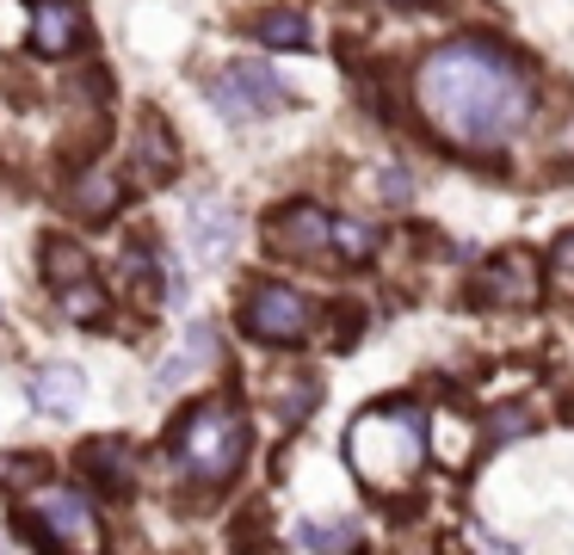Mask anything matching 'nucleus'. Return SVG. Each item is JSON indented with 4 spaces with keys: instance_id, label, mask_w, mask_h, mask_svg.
Instances as JSON below:
<instances>
[{
    "instance_id": "obj_1",
    "label": "nucleus",
    "mask_w": 574,
    "mask_h": 555,
    "mask_svg": "<svg viewBox=\"0 0 574 555\" xmlns=\"http://www.w3.org/2000/svg\"><path fill=\"white\" fill-rule=\"evenodd\" d=\"M414 99H421V117L433 124V136H445L463 154H495L532 117L525 68L488 38L439 43L414 75Z\"/></svg>"
},
{
    "instance_id": "obj_2",
    "label": "nucleus",
    "mask_w": 574,
    "mask_h": 555,
    "mask_svg": "<svg viewBox=\"0 0 574 555\" xmlns=\"http://www.w3.org/2000/svg\"><path fill=\"white\" fill-rule=\"evenodd\" d=\"M426 457H433V444H426V407L421 402H377L346 426V463L383 500L414 494Z\"/></svg>"
},
{
    "instance_id": "obj_3",
    "label": "nucleus",
    "mask_w": 574,
    "mask_h": 555,
    "mask_svg": "<svg viewBox=\"0 0 574 555\" xmlns=\"http://www.w3.org/2000/svg\"><path fill=\"white\" fill-rule=\"evenodd\" d=\"M248 414L229 402V395H211V402H198L179 420L173 432V463H179V476L191 488H229L241 476V463H248Z\"/></svg>"
},
{
    "instance_id": "obj_4",
    "label": "nucleus",
    "mask_w": 574,
    "mask_h": 555,
    "mask_svg": "<svg viewBox=\"0 0 574 555\" xmlns=\"http://www.w3.org/2000/svg\"><path fill=\"white\" fill-rule=\"evenodd\" d=\"M32 531H43V550L57 543L62 555H99V513L87 488H32Z\"/></svg>"
},
{
    "instance_id": "obj_5",
    "label": "nucleus",
    "mask_w": 574,
    "mask_h": 555,
    "mask_svg": "<svg viewBox=\"0 0 574 555\" xmlns=\"http://www.w3.org/2000/svg\"><path fill=\"white\" fill-rule=\"evenodd\" d=\"M211 105L229 117V124H260V117L290 105V87L272 75V62L248 56V62H229V68L211 80Z\"/></svg>"
},
{
    "instance_id": "obj_6",
    "label": "nucleus",
    "mask_w": 574,
    "mask_h": 555,
    "mask_svg": "<svg viewBox=\"0 0 574 555\" xmlns=\"http://www.w3.org/2000/svg\"><path fill=\"white\" fill-rule=\"evenodd\" d=\"M537 297H544V266L525 248L482 260L476 278H470V303H482V308H532Z\"/></svg>"
},
{
    "instance_id": "obj_7",
    "label": "nucleus",
    "mask_w": 574,
    "mask_h": 555,
    "mask_svg": "<svg viewBox=\"0 0 574 555\" xmlns=\"http://www.w3.org/2000/svg\"><path fill=\"white\" fill-rule=\"evenodd\" d=\"M241 327L266 345H290L309 333V297L290 285H253L241 303Z\"/></svg>"
},
{
    "instance_id": "obj_8",
    "label": "nucleus",
    "mask_w": 574,
    "mask_h": 555,
    "mask_svg": "<svg viewBox=\"0 0 574 555\" xmlns=\"http://www.w3.org/2000/svg\"><path fill=\"white\" fill-rule=\"evenodd\" d=\"M266 241H272V253H285V260H315V253L334 248V216H327L322 204L297 198V204L266 216Z\"/></svg>"
},
{
    "instance_id": "obj_9",
    "label": "nucleus",
    "mask_w": 574,
    "mask_h": 555,
    "mask_svg": "<svg viewBox=\"0 0 574 555\" xmlns=\"http://www.w3.org/2000/svg\"><path fill=\"white\" fill-rule=\"evenodd\" d=\"M186 235H191V253H198L204 266H223L229 248H235V235H241V216H235V204H223V198H191Z\"/></svg>"
},
{
    "instance_id": "obj_10",
    "label": "nucleus",
    "mask_w": 574,
    "mask_h": 555,
    "mask_svg": "<svg viewBox=\"0 0 574 555\" xmlns=\"http://www.w3.org/2000/svg\"><path fill=\"white\" fill-rule=\"evenodd\" d=\"M211 364H216V327L211 321H191L186 333H179V345L154 364V395L191 383V377H198V370H211Z\"/></svg>"
},
{
    "instance_id": "obj_11",
    "label": "nucleus",
    "mask_w": 574,
    "mask_h": 555,
    "mask_svg": "<svg viewBox=\"0 0 574 555\" xmlns=\"http://www.w3.org/2000/svg\"><path fill=\"white\" fill-rule=\"evenodd\" d=\"M130 161H136V179H142V186H167L173 173H179V149H173V130H167V117H161V112L136 117Z\"/></svg>"
},
{
    "instance_id": "obj_12",
    "label": "nucleus",
    "mask_w": 574,
    "mask_h": 555,
    "mask_svg": "<svg viewBox=\"0 0 574 555\" xmlns=\"http://www.w3.org/2000/svg\"><path fill=\"white\" fill-rule=\"evenodd\" d=\"M426 444H433V457L445 469H470V457H476V426L463 420V407H433L426 414Z\"/></svg>"
},
{
    "instance_id": "obj_13",
    "label": "nucleus",
    "mask_w": 574,
    "mask_h": 555,
    "mask_svg": "<svg viewBox=\"0 0 574 555\" xmlns=\"http://www.w3.org/2000/svg\"><path fill=\"white\" fill-rule=\"evenodd\" d=\"M80 395H87L80 364H50V370H38V377H32V402H38V414H57V420H68V414L80 407Z\"/></svg>"
},
{
    "instance_id": "obj_14",
    "label": "nucleus",
    "mask_w": 574,
    "mask_h": 555,
    "mask_svg": "<svg viewBox=\"0 0 574 555\" xmlns=\"http://www.w3.org/2000/svg\"><path fill=\"white\" fill-rule=\"evenodd\" d=\"M117 198H124V186H117L112 167H87L68 186V211L87 216V223H105V216H117Z\"/></svg>"
},
{
    "instance_id": "obj_15",
    "label": "nucleus",
    "mask_w": 574,
    "mask_h": 555,
    "mask_svg": "<svg viewBox=\"0 0 574 555\" xmlns=\"http://www.w3.org/2000/svg\"><path fill=\"white\" fill-rule=\"evenodd\" d=\"M32 38H38V50H50V56H68L80 43V7L75 0H43L38 13H32Z\"/></svg>"
},
{
    "instance_id": "obj_16",
    "label": "nucleus",
    "mask_w": 574,
    "mask_h": 555,
    "mask_svg": "<svg viewBox=\"0 0 574 555\" xmlns=\"http://www.w3.org/2000/svg\"><path fill=\"white\" fill-rule=\"evenodd\" d=\"M80 469H87V476H93L99 488H112V494H130L136 463H130V444H124V439H99V444H87Z\"/></svg>"
},
{
    "instance_id": "obj_17",
    "label": "nucleus",
    "mask_w": 574,
    "mask_h": 555,
    "mask_svg": "<svg viewBox=\"0 0 574 555\" xmlns=\"http://www.w3.org/2000/svg\"><path fill=\"white\" fill-rule=\"evenodd\" d=\"M253 38L266 43V50H303L309 43V20L297 13V7H272V13L253 20Z\"/></svg>"
},
{
    "instance_id": "obj_18",
    "label": "nucleus",
    "mask_w": 574,
    "mask_h": 555,
    "mask_svg": "<svg viewBox=\"0 0 574 555\" xmlns=\"http://www.w3.org/2000/svg\"><path fill=\"white\" fill-rule=\"evenodd\" d=\"M334 253H340L346 266L377 260V229H371V223H359V216H334Z\"/></svg>"
},
{
    "instance_id": "obj_19",
    "label": "nucleus",
    "mask_w": 574,
    "mask_h": 555,
    "mask_svg": "<svg viewBox=\"0 0 574 555\" xmlns=\"http://www.w3.org/2000/svg\"><path fill=\"white\" fill-rule=\"evenodd\" d=\"M43 278L50 285H80V278H93V266H87V253L75 248V241H43Z\"/></svg>"
},
{
    "instance_id": "obj_20",
    "label": "nucleus",
    "mask_w": 574,
    "mask_h": 555,
    "mask_svg": "<svg viewBox=\"0 0 574 555\" xmlns=\"http://www.w3.org/2000/svg\"><path fill=\"white\" fill-rule=\"evenodd\" d=\"M297 543H303L309 555H334V550H346V543H352V525H346V518H334V525L303 518V525H297Z\"/></svg>"
},
{
    "instance_id": "obj_21",
    "label": "nucleus",
    "mask_w": 574,
    "mask_h": 555,
    "mask_svg": "<svg viewBox=\"0 0 574 555\" xmlns=\"http://www.w3.org/2000/svg\"><path fill=\"white\" fill-rule=\"evenodd\" d=\"M124 285L136 290V303H161V266H154V253L136 248L130 260H124Z\"/></svg>"
},
{
    "instance_id": "obj_22",
    "label": "nucleus",
    "mask_w": 574,
    "mask_h": 555,
    "mask_svg": "<svg viewBox=\"0 0 574 555\" xmlns=\"http://www.w3.org/2000/svg\"><path fill=\"white\" fill-rule=\"evenodd\" d=\"M62 315H68V321H99V315H105V297H99L93 278H80V285L62 290Z\"/></svg>"
},
{
    "instance_id": "obj_23",
    "label": "nucleus",
    "mask_w": 574,
    "mask_h": 555,
    "mask_svg": "<svg viewBox=\"0 0 574 555\" xmlns=\"http://www.w3.org/2000/svg\"><path fill=\"white\" fill-rule=\"evenodd\" d=\"M315 395H322V389L309 383V377H297V383H285V389H278V414H285V420L297 426V420L309 414V407H315Z\"/></svg>"
},
{
    "instance_id": "obj_24",
    "label": "nucleus",
    "mask_w": 574,
    "mask_h": 555,
    "mask_svg": "<svg viewBox=\"0 0 574 555\" xmlns=\"http://www.w3.org/2000/svg\"><path fill=\"white\" fill-rule=\"evenodd\" d=\"M532 432V414L525 407H495L488 414V439H525Z\"/></svg>"
},
{
    "instance_id": "obj_25",
    "label": "nucleus",
    "mask_w": 574,
    "mask_h": 555,
    "mask_svg": "<svg viewBox=\"0 0 574 555\" xmlns=\"http://www.w3.org/2000/svg\"><path fill=\"white\" fill-rule=\"evenodd\" d=\"M550 278L562 290H574V235H562V241H556V253H550Z\"/></svg>"
},
{
    "instance_id": "obj_26",
    "label": "nucleus",
    "mask_w": 574,
    "mask_h": 555,
    "mask_svg": "<svg viewBox=\"0 0 574 555\" xmlns=\"http://www.w3.org/2000/svg\"><path fill=\"white\" fill-rule=\"evenodd\" d=\"M43 469H50V463H43V457H20V463H0V476H7V481H32V476H43Z\"/></svg>"
},
{
    "instance_id": "obj_27",
    "label": "nucleus",
    "mask_w": 574,
    "mask_h": 555,
    "mask_svg": "<svg viewBox=\"0 0 574 555\" xmlns=\"http://www.w3.org/2000/svg\"><path fill=\"white\" fill-rule=\"evenodd\" d=\"M377 186L389 192V204H408V192H414V186H408V173H396V167H389V173H377Z\"/></svg>"
},
{
    "instance_id": "obj_28",
    "label": "nucleus",
    "mask_w": 574,
    "mask_h": 555,
    "mask_svg": "<svg viewBox=\"0 0 574 555\" xmlns=\"http://www.w3.org/2000/svg\"><path fill=\"white\" fill-rule=\"evenodd\" d=\"M383 7H426V0H383Z\"/></svg>"
},
{
    "instance_id": "obj_29",
    "label": "nucleus",
    "mask_w": 574,
    "mask_h": 555,
    "mask_svg": "<svg viewBox=\"0 0 574 555\" xmlns=\"http://www.w3.org/2000/svg\"><path fill=\"white\" fill-rule=\"evenodd\" d=\"M0 555H7V550H0Z\"/></svg>"
}]
</instances>
